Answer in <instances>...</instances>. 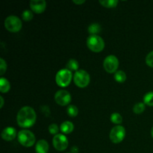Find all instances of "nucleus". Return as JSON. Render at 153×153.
Instances as JSON below:
<instances>
[{
    "mask_svg": "<svg viewBox=\"0 0 153 153\" xmlns=\"http://www.w3.org/2000/svg\"><path fill=\"white\" fill-rule=\"evenodd\" d=\"M37 115L34 109L29 106L21 108L16 115V122L22 128H30L36 122Z\"/></svg>",
    "mask_w": 153,
    "mask_h": 153,
    "instance_id": "nucleus-1",
    "label": "nucleus"
},
{
    "mask_svg": "<svg viewBox=\"0 0 153 153\" xmlns=\"http://www.w3.org/2000/svg\"><path fill=\"white\" fill-rule=\"evenodd\" d=\"M72 78H73L72 71L67 70V68L61 69L55 76V82L59 87L66 88L70 84Z\"/></svg>",
    "mask_w": 153,
    "mask_h": 153,
    "instance_id": "nucleus-2",
    "label": "nucleus"
},
{
    "mask_svg": "<svg viewBox=\"0 0 153 153\" xmlns=\"http://www.w3.org/2000/svg\"><path fill=\"white\" fill-rule=\"evenodd\" d=\"M87 46L94 52H100L104 49L105 42L99 35H91L87 39Z\"/></svg>",
    "mask_w": 153,
    "mask_h": 153,
    "instance_id": "nucleus-3",
    "label": "nucleus"
},
{
    "mask_svg": "<svg viewBox=\"0 0 153 153\" xmlns=\"http://www.w3.org/2000/svg\"><path fill=\"white\" fill-rule=\"evenodd\" d=\"M4 28L10 32L16 33L21 30L22 26V21L19 17L13 15L8 16L4 22Z\"/></svg>",
    "mask_w": 153,
    "mask_h": 153,
    "instance_id": "nucleus-4",
    "label": "nucleus"
},
{
    "mask_svg": "<svg viewBox=\"0 0 153 153\" xmlns=\"http://www.w3.org/2000/svg\"><path fill=\"white\" fill-rule=\"evenodd\" d=\"M17 139L19 143L25 147L32 146L35 143V136L31 131L28 130H21L17 134Z\"/></svg>",
    "mask_w": 153,
    "mask_h": 153,
    "instance_id": "nucleus-5",
    "label": "nucleus"
},
{
    "mask_svg": "<svg viewBox=\"0 0 153 153\" xmlns=\"http://www.w3.org/2000/svg\"><path fill=\"white\" fill-rule=\"evenodd\" d=\"M73 81L76 86L83 88L88 86L91 82V76L89 73L84 70H79L75 73Z\"/></svg>",
    "mask_w": 153,
    "mask_h": 153,
    "instance_id": "nucleus-6",
    "label": "nucleus"
},
{
    "mask_svg": "<svg viewBox=\"0 0 153 153\" xmlns=\"http://www.w3.org/2000/svg\"><path fill=\"white\" fill-rule=\"evenodd\" d=\"M126 136V129L122 126H116L111 130L110 140L114 143H119L123 140Z\"/></svg>",
    "mask_w": 153,
    "mask_h": 153,
    "instance_id": "nucleus-7",
    "label": "nucleus"
},
{
    "mask_svg": "<svg viewBox=\"0 0 153 153\" xmlns=\"http://www.w3.org/2000/svg\"><path fill=\"white\" fill-rule=\"evenodd\" d=\"M103 67L108 73H115L119 67V61L115 55H111L106 57L103 62Z\"/></svg>",
    "mask_w": 153,
    "mask_h": 153,
    "instance_id": "nucleus-8",
    "label": "nucleus"
},
{
    "mask_svg": "<svg viewBox=\"0 0 153 153\" xmlns=\"http://www.w3.org/2000/svg\"><path fill=\"white\" fill-rule=\"evenodd\" d=\"M71 95L70 93L65 90H60L55 94V101L59 105L65 106L70 104L71 102Z\"/></svg>",
    "mask_w": 153,
    "mask_h": 153,
    "instance_id": "nucleus-9",
    "label": "nucleus"
},
{
    "mask_svg": "<svg viewBox=\"0 0 153 153\" xmlns=\"http://www.w3.org/2000/svg\"><path fill=\"white\" fill-rule=\"evenodd\" d=\"M52 144L58 151H64L68 146V140L64 134H58L54 136Z\"/></svg>",
    "mask_w": 153,
    "mask_h": 153,
    "instance_id": "nucleus-10",
    "label": "nucleus"
},
{
    "mask_svg": "<svg viewBox=\"0 0 153 153\" xmlns=\"http://www.w3.org/2000/svg\"><path fill=\"white\" fill-rule=\"evenodd\" d=\"M31 10L36 13H42L46 7L45 0H31L29 3Z\"/></svg>",
    "mask_w": 153,
    "mask_h": 153,
    "instance_id": "nucleus-11",
    "label": "nucleus"
},
{
    "mask_svg": "<svg viewBox=\"0 0 153 153\" xmlns=\"http://www.w3.org/2000/svg\"><path fill=\"white\" fill-rule=\"evenodd\" d=\"M16 130L13 127H6L1 131V137L6 141L13 140L16 137Z\"/></svg>",
    "mask_w": 153,
    "mask_h": 153,
    "instance_id": "nucleus-12",
    "label": "nucleus"
},
{
    "mask_svg": "<svg viewBox=\"0 0 153 153\" xmlns=\"http://www.w3.org/2000/svg\"><path fill=\"white\" fill-rule=\"evenodd\" d=\"M49 147V143L46 140H40L36 143L35 152L36 153H48Z\"/></svg>",
    "mask_w": 153,
    "mask_h": 153,
    "instance_id": "nucleus-13",
    "label": "nucleus"
},
{
    "mask_svg": "<svg viewBox=\"0 0 153 153\" xmlns=\"http://www.w3.org/2000/svg\"><path fill=\"white\" fill-rule=\"evenodd\" d=\"M73 129H74V125L70 121H64L60 126V130L62 131L63 134H70L73 132Z\"/></svg>",
    "mask_w": 153,
    "mask_h": 153,
    "instance_id": "nucleus-14",
    "label": "nucleus"
},
{
    "mask_svg": "<svg viewBox=\"0 0 153 153\" xmlns=\"http://www.w3.org/2000/svg\"><path fill=\"white\" fill-rule=\"evenodd\" d=\"M10 85L7 79H6L4 77H1L0 79V91H1V93H2V94L7 93L10 91Z\"/></svg>",
    "mask_w": 153,
    "mask_h": 153,
    "instance_id": "nucleus-15",
    "label": "nucleus"
},
{
    "mask_svg": "<svg viewBox=\"0 0 153 153\" xmlns=\"http://www.w3.org/2000/svg\"><path fill=\"white\" fill-rule=\"evenodd\" d=\"M79 62L76 61V59H73L71 58L68 61V62L67 63V65H66V68L67 70H70V71H77L78 69H79Z\"/></svg>",
    "mask_w": 153,
    "mask_h": 153,
    "instance_id": "nucleus-16",
    "label": "nucleus"
},
{
    "mask_svg": "<svg viewBox=\"0 0 153 153\" xmlns=\"http://www.w3.org/2000/svg\"><path fill=\"white\" fill-rule=\"evenodd\" d=\"M101 31V26L99 23H92L88 26V32L91 35H97Z\"/></svg>",
    "mask_w": 153,
    "mask_h": 153,
    "instance_id": "nucleus-17",
    "label": "nucleus"
},
{
    "mask_svg": "<svg viewBox=\"0 0 153 153\" xmlns=\"http://www.w3.org/2000/svg\"><path fill=\"white\" fill-rule=\"evenodd\" d=\"M100 4L105 7L112 8L117 5L118 1L117 0H100Z\"/></svg>",
    "mask_w": 153,
    "mask_h": 153,
    "instance_id": "nucleus-18",
    "label": "nucleus"
},
{
    "mask_svg": "<svg viewBox=\"0 0 153 153\" xmlns=\"http://www.w3.org/2000/svg\"><path fill=\"white\" fill-rule=\"evenodd\" d=\"M114 79L119 83H123L126 80V74L123 70H117L114 73Z\"/></svg>",
    "mask_w": 153,
    "mask_h": 153,
    "instance_id": "nucleus-19",
    "label": "nucleus"
},
{
    "mask_svg": "<svg viewBox=\"0 0 153 153\" xmlns=\"http://www.w3.org/2000/svg\"><path fill=\"white\" fill-rule=\"evenodd\" d=\"M67 113L71 117H75L79 114V109L74 105H70L67 108Z\"/></svg>",
    "mask_w": 153,
    "mask_h": 153,
    "instance_id": "nucleus-20",
    "label": "nucleus"
},
{
    "mask_svg": "<svg viewBox=\"0 0 153 153\" xmlns=\"http://www.w3.org/2000/svg\"><path fill=\"white\" fill-rule=\"evenodd\" d=\"M143 103L148 106H153V92L147 93L143 97Z\"/></svg>",
    "mask_w": 153,
    "mask_h": 153,
    "instance_id": "nucleus-21",
    "label": "nucleus"
},
{
    "mask_svg": "<svg viewBox=\"0 0 153 153\" xmlns=\"http://www.w3.org/2000/svg\"><path fill=\"white\" fill-rule=\"evenodd\" d=\"M146 105L143 102H138L137 104L134 105V108H133V111L137 114H140L143 113L145 111V108H146Z\"/></svg>",
    "mask_w": 153,
    "mask_h": 153,
    "instance_id": "nucleus-22",
    "label": "nucleus"
},
{
    "mask_svg": "<svg viewBox=\"0 0 153 153\" xmlns=\"http://www.w3.org/2000/svg\"><path fill=\"white\" fill-rule=\"evenodd\" d=\"M111 121L114 124H120L123 122V117L119 113H113L111 116Z\"/></svg>",
    "mask_w": 153,
    "mask_h": 153,
    "instance_id": "nucleus-23",
    "label": "nucleus"
},
{
    "mask_svg": "<svg viewBox=\"0 0 153 153\" xmlns=\"http://www.w3.org/2000/svg\"><path fill=\"white\" fill-rule=\"evenodd\" d=\"M34 17L32 11L30 10H25L22 13V18L24 21H30Z\"/></svg>",
    "mask_w": 153,
    "mask_h": 153,
    "instance_id": "nucleus-24",
    "label": "nucleus"
},
{
    "mask_svg": "<svg viewBox=\"0 0 153 153\" xmlns=\"http://www.w3.org/2000/svg\"><path fill=\"white\" fill-rule=\"evenodd\" d=\"M48 129H49V133H50V134H55V135H56V134H58V131H59V127H58V126L57 125V124L52 123V124H51V125H49Z\"/></svg>",
    "mask_w": 153,
    "mask_h": 153,
    "instance_id": "nucleus-25",
    "label": "nucleus"
},
{
    "mask_svg": "<svg viewBox=\"0 0 153 153\" xmlns=\"http://www.w3.org/2000/svg\"><path fill=\"white\" fill-rule=\"evenodd\" d=\"M7 70V64L2 58H0V75L2 76Z\"/></svg>",
    "mask_w": 153,
    "mask_h": 153,
    "instance_id": "nucleus-26",
    "label": "nucleus"
},
{
    "mask_svg": "<svg viewBox=\"0 0 153 153\" xmlns=\"http://www.w3.org/2000/svg\"><path fill=\"white\" fill-rule=\"evenodd\" d=\"M146 63L149 67L153 68V51L149 52L146 57Z\"/></svg>",
    "mask_w": 153,
    "mask_h": 153,
    "instance_id": "nucleus-27",
    "label": "nucleus"
},
{
    "mask_svg": "<svg viewBox=\"0 0 153 153\" xmlns=\"http://www.w3.org/2000/svg\"><path fill=\"white\" fill-rule=\"evenodd\" d=\"M73 1L76 4H84V3L85 2V0H73Z\"/></svg>",
    "mask_w": 153,
    "mask_h": 153,
    "instance_id": "nucleus-28",
    "label": "nucleus"
},
{
    "mask_svg": "<svg viewBox=\"0 0 153 153\" xmlns=\"http://www.w3.org/2000/svg\"><path fill=\"white\" fill-rule=\"evenodd\" d=\"M79 152V148L77 146H73L71 148V153H78Z\"/></svg>",
    "mask_w": 153,
    "mask_h": 153,
    "instance_id": "nucleus-29",
    "label": "nucleus"
},
{
    "mask_svg": "<svg viewBox=\"0 0 153 153\" xmlns=\"http://www.w3.org/2000/svg\"><path fill=\"white\" fill-rule=\"evenodd\" d=\"M0 100H1V105H0V107L2 108L3 105H4V99H3L2 97H0Z\"/></svg>",
    "mask_w": 153,
    "mask_h": 153,
    "instance_id": "nucleus-30",
    "label": "nucleus"
},
{
    "mask_svg": "<svg viewBox=\"0 0 153 153\" xmlns=\"http://www.w3.org/2000/svg\"><path fill=\"white\" fill-rule=\"evenodd\" d=\"M151 134H152V138H153V126H152V130H151Z\"/></svg>",
    "mask_w": 153,
    "mask_h": 153,
    "instance_id": "nucleus-31",
    "label": "nucleus"
}]
</instances>
